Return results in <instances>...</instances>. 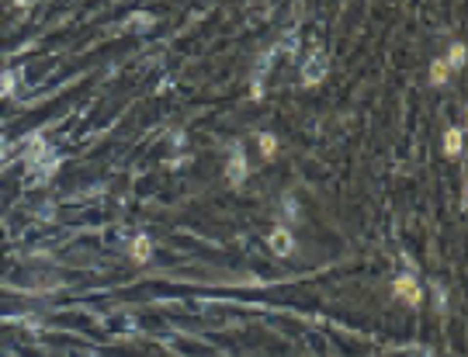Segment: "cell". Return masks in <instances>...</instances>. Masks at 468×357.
Returning <instances> with one entry per match:
<instances>
[{
  "instance_id": "2",
  "label": "cell",
  "mask_w": 468,
  "mask_h": 357,
  "mask_svg": "<svg viewBox=\"0 0 468 357\" xmlns=\"http://www.w3.org/2000/svg\"><path fill=\"white\" fill-rule=\"evenodd\" d=\"M444 153H447V156H458V153H461V132H458V129H447V135H444Z\"/></svg>"
},
{
  "instance_id": "3",
  "label": "cell",
  "mask_w": 468,
  "mask_h": 357,
  "mask_svg": "<svg viewBox=\"0 0 468 357\" xmlns=\"http://www.w3.org/2000/svg\"><path fill=\"white\" fill-rule=\"evenodd\" d=\"M260 153L267 156V160L278 153V142H274V135H260Z\"/></svg>"
},
{
  "instance_id": "1",
  "label": "cell",
  "mask_w": 468,
  "mask_h": 357,
  "mask_svg": "<svg viewBox=\"0 0 468 357\" xmlns=\"http://www.w3.org/2000/svg\"><path fill=\"white\" fill-rule=\"evenodd\" d=\"M396 291H399V295H406L413 305L420 302V291H416V285H413V277H399V281H396Z\"/></svg>"
},
{
  "instance_id": "5",
  "label": "cell",
  "mask_w": 468,
  "mask_h": 357,
  "mask_svg": "<svg viewBox=\"0 0 468 357\" xmlns=\"http://www.w3.org/2000/svg\"><path fill=\"white\" fill-rule=\"evenodd\" d=\"M465 59V45H451V56H447V66H461Z\"/></svg>"
},
{
  "instance_id": "6",
  "label": "cell",
  "mask_w": 468,
  "mask_h": 357,
  "mask_svg": "<svg viewBox=\"0 0 468 357\" xmlns=\"http://www.w3.org/2000/svg\"><path fill=\"white\" fill-rule=\"evenodd\" d=\"M430 80H434V84H444V80H447V63H437V66H434Z\"/></svg>"
},
{
  "instance_id": "7",
  "label": "cell",
  "mask_w": 468,
  "mask_h": 357,
  "mask_svg": "<svg viewBox=\"0 0 468 357\" xmlns=\"http://www.w3.org/2000/svg\"><path fill=\"white\" fill-rule=\"evenodd\" d=\"M270 243H274V250H288V246H291L288 232H278V236H274V240H270Z\"/></svg>"
},
{
  "instance_id": "4",
  "label": "cell",
  "mask_w": 468,
  "mask_h": 357,
  "mask_svg": "<svg viewBox=\"0 0 468 357\" xmlns=\"http://www.w3.org/2000/svg\"><path fill=\"white\" fill-rule=\"evenodd\" d=\"M229 177H232V180H243V156H240V153H236V160L229 163Z\"/></svg>"
},
{
  "instance_id": "8",
  "label": "cell",
  "mask_w": 468,
  "mask_h": 357,
  "mask_svg": "<svg viewBox=\"0 0 468 357\" xmlns=\"http://www.w3.org/2000/svg\"><path fill=\"white\" fill-rule=\"evenodd\" d=\"M132 250H135V260H146V250H149V243H146V240H135V246H132Z\"/></svg>"
}]
</instances>
